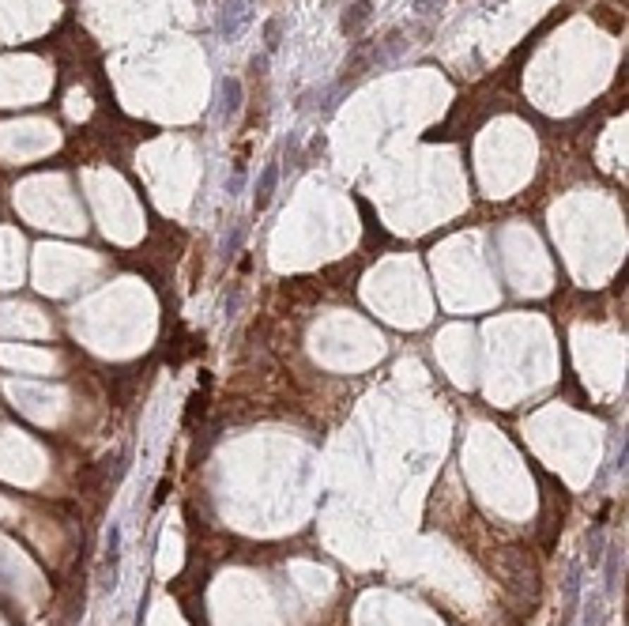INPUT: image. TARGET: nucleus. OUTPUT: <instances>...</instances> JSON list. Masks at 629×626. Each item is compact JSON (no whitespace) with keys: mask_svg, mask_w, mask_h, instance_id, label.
<instances>
[{"mask_svg":"<svg viewBox=\"0 0 629 626\" xmlns=\"http://www.w3.org/2000/svg\"><path fill=\"white\" fill-rule=\"evenodd\" d=\"M245 19H249V0H223V16H219L223 35H238Z\"/></svg>","mask_w":629,"mask_h":626,"instance_id":"f03ea898","label":"nucleus"},{"mask_svg":"<svg viewBox=\"0 0 629 626\" xmlns=\"http://www.w3.org/2000/svg\"><path fill=\"white\" fill-rule=\"evenodd\" d=\"M249 68L257 72V76H264V72H268V57H252V61H249Z\"/></svg>","mask_w":629,"mask_h":626,"instance_id":"1a4fd4ad","label":"nucleus"},{"mask_svg":"<svg viewBox=\"0 0 629 626\" xmlns=\"http://www.w3.org/2000/svg\"><path fill=\"white\" fill-rule=\"evenodd\" d=\"M275 185H279V170L268 162V167H264V174H260V181H257V207H268V204H271Z\"/></svg>","mask_w":629,"mask_h":626,"instance_id":"7ed1b4c3","label":"nucleus"},{"mask_svg":"<svg viewBox=\"0 0 629 626\" xmlns=\"http://www.w3.org/2000/svg\"><path fill=\"white\" fill-rule=\"evenodd\" d=\"M441 8H445V0H415L418 16H434V12H441Z\"/></svg>","mask_w":629,"mask_h":626,"instance_id":"0eeeda50","label":"nucleus"},{"mask_svg":"<svg viewBox=\"0 0 629 626\" xmlns=\"http://www.w3.org/2000/svg\"><path fill=\"white\" fill-rule=\"evenodd\" d=\"M606 555H611V574L606 577H611V589H618V547H611Z\"/></svg>","mask_w":629,"mask_h":626,"instance_id":"6e6552de","label":"nucleus"},{"mask_svg":"<svg viewBox=\"0 0 629 626\" xmlns=\"http://www.w3.org/2000/svg\"><path fill=\"white\" fill-rule=\"evenodd\" d=\"M370 19H373V4H370V0H355V4L343 12V23H339V27H343L347 38H358L362 30H366Z\"/></svg>","mask_w":629,"mask_h":626,"instance_id":"f257e3e1","label":"nucleus"},{"mask_svg":"<svg viewBox=\"0 0 629 626\" xmlns=\"http://www.w3.org/2000/svg\"><path fill=\"white\" fill-rule=\"evenodd\" d=\"M238 109H241V83L223 80V117H234Z\"/></svg>","mask_w":629,"mask_h":626,"instance_id":"20e7f679","label":"nucleus"},{"mask_svg":"<svg viewBox=\"0 0 629 626\" xmlns=\"http://www.w3.org/2000/svg\"><path fill=\"white\" fill-rule=\"evenodd\" d=\"M264 46H268V53H275L283 46V19H268V23H264Z\"/></svg>","mask_w":629,"mask_h":626,"instance_id":"423d86ee","label":"nucleus"},{"mask_svg":"<svg viewBox=\"0 0 629 626\" xmlns=\"http://www.w3.org/2000/svg\"><path fill=\"white\" fill-rule=\"evenodd\" d=\"M400 49H403V35H400V30H392V35L384 38V49L377 46V53H373V61H381V64H384V61H392V57H396V53H400Z\"/></svg>","mask_w":629,"mask_h":626,"instance_id":"39448f33","label":"nucleus"}]
</instances>
